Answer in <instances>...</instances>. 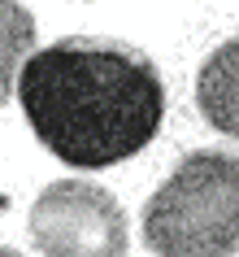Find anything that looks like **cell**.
Here are the masks:
<instances>
[{
	"instance_id": "8992f818",
	"label": "cell",
	"mask_w": 239,
	"mask_h": 257,
	"mask_svg": "<svg viewBox=\"0 0 239 257\" xmlns=\"http://www.w3.org/2000/svg\"><path fill=\"white\" fill-rule=\"evenodd\" d=\"M0 257H22V253H18V248H5V244H0Z\"/></svg>"
},
{
	"instance_id": "7a4b0ae2",
	"label": "cell",
	"mask_w": 239,
	"mask_h": 257,
	"mask_svg": "<svg viewBox=\"0 0 239 257\" xmlns=\"http://www.w3.org/2000/svg\"><path fill=\"white\" fill-rule=\"evenodd\" d=\"M144 244L157 257L239 253V153L200 149L144 205Z\"/></svg>"
},
{
	"instance_id": "6da1fadb",
	"label": "cell",
	"mask_w": 239,
	"mask_h": 257,
	"mask_svg": "<svg viewBox=\"0 0 239 257\" xmlns=\"http://www.w3.org/2000/svg\"><path fill=\"white\" fill-rule=\"evenodd\" d=\"M18 96L31 131L57 162L105 170L144 153L165 118L161 70L139 48L70 35L18 70Z\"/></svg>"
},
{
	"instance_id": "3957f363",
	"label": "cell",
	"mask_w": 239,
	"mask_h": 257,
	"mask_svg": "<svg viewBox=\"0 0 239 257\" xmlns=\"http://www.w3.org/2000/svg\"><path fill=\"white\" fill-rule=\"evenodd\" d=\"M31 244L44 257H126V214L113 192L87 179H61L31 205Z\"/></svg>"
},
{
	"instance_id": "5b68a950",
	"label": "cell",
	"mask_w": 239,
	"mask_h": 257,
	"mask_svg": "<svg viewBox=\"0 0 239 257\" xmlns=\"http://www.w3.org/2000/svg\"><path fill=\"white\" fill-rule=\"evenodd\" d=\"M35 53V18L22 0H0V105L18 87V70Z\"/></svg>"
},
{
	"instance_id": "277c9868",
	"label": "cell",
	"mask_w": 239,
	"mask_h": 257,
	"mask_svg": "<svg viewBox=\"0 0 239 257\" xmlns=\"http://www.w3.org/2000/svg\"><path fill=\"white\" fill-rule=\"evenodd\" d=\"M196 105L209 126L239 140V40L213 48L196 74Z\"/></svg>"
}]
</instances>
